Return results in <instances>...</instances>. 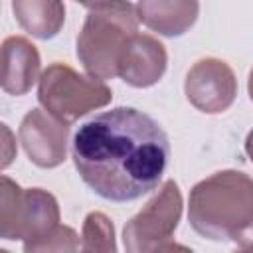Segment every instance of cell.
I'll use <instances>...</instances> for the list:
<instances>
[{"label":"cell","mask_w":253,"mask_h":253,"mask_svg":"<svg viewBox=\"0 0 253 253\" xmlns=\"http://www.w3.org/2000/svg\"><path fill=\"white\" fill-rule=\"evenodd\" d=\"M71 158L81 180L97 196L123 204L160 184L170 162V142L150 115L117 107L79 126Z\"/></svg>","instance_id":"6da1fadb"},{"label":"cell","mask_w":253,"mask_h":253,"mask_svg":"<svg viewBox=\"0 0 253 253\" xmlns=\"http://www.w3.org/2000/svg\"><path fill=\"white\" fill-rule=\"evenodd\" d=\"M188 221L206 239L251 245V178L239 170H221L198 182L190 192Z\"/></svg>","instance_id":"7a4b0ae2"},{"label":"cell","mask_w":253,"mask_h":253,"mask_svg":"<svg viewBox=\"0 0 253 253\" xmlns=\"http://www.w3.org/2000/svg\"><path fill=\"white\" fill-rule=\"evenodd\" d=\"M87 18L77 36V57L89 77H117V61L125 42L136 34L138 18L130 2L85 4Z\"/></svg>","instance_id":"3957f363"},{"label":"cell","mask_w":253,"mask_h":253,"mask_svg":"<svg viewBox=\"0 0 253 253\" xmlns=\"http://www.w3.org/2000/svg\"><path fill=\"white\" fill-rule=\"evenodd\" d=\"M38 81L40 105L63 125H71L87 113L107 107L113 99V91L105 81L81 75L59 61L47 65Z\"/></svg>","instance_id":"277c9868"},{"label":"cell","mask_w":253,"mask_h":253,"mask_svg":"<svg viewBox=\"0 0 253 253\" xmlns=\"http://www.w3.org/2000/svg\"><path fill=\"white\" fill-rule=\"evenodd\" d=\"M182 215V194L174 180H166L158 194L123 229L126 253H156L172 241Z\"/></svg>","instance_id":"5b68a950"},{"label":"cell","mask_w":253,"mask_h":253,"mask_svg":"<svg viewBox=\"0 0 253 253\" xmlns=\"http://www.w3.org/2000/svg\"><path fill=\"white\" fill-rule=\"evenodd\" d=\"M184 93L198 111L217 115L233 105L237 97V79L223 59L204 57L188 69Z\"/></svg>","instance_id":"8992f818"},{"label":"cell","mask_w":253,"mask_h":253,"mask_svg":"<svg viewBox=\"0 0 253 253\" xmlns=\"http://www.w3.org/2000/svg\"><path fill=\"white\" fill-rule=\"evenodd\" d=\"M18 138L28 158L40 168H55L67 156L69 125L55 121L42 109H32L24 115Z\"/></svg>","instance_id":"52a82bcc"},{"label":"cell","mask_w":253,"mask_h":253,"mask_svg":"<svg viewBox=\"0 0 253 253\" xmlns=\"http://www.w3.org/2000/svg\"><path fill=\"white\" fill-rule=\"evenodd\" d=\"M168 53L162 42L148 34L130 36L119 55L117 75L130 87H150L158 83L166 71Z\"/></svg>","instance_id":"ba28073f"},{"label":"cell","mask_w":253,"mask_h":253,"mask_svg":"<svg viewBox=\"0 0 253 253\" xmlns=\"http://www.w3.org/2000/svg\"><path fill=\"white\" fill-rule=\"evenodd\" d=\"M40 51L24 36H10L0 43V89L22 97L40 79Z\"/></svg>","instance_id":"9c48e42d"},{"label":"cell","mask_w":253,"mask_h":253,"mask_svg":"<svg viewBox=\"0 0 253 253\" xmlns=\"http://www.w3.org/2000/svg\"><path fill=\"white\" fill-rule=\"evenodd\" d=\"M138 22L168 38L186 34L200 14L198 2L188 0H142L134 4Z\"/></svg>","instance_id":"30bf717a"},{"label":"cell","mask_w":253,"mask_h":253,"mask_svg":"<svg viewBox=\"0 0 253 253\" xmlns=\"http://www.w3.org/2000/svg\"><path fill=\"white\" fill-rule=\"evenodd\" d=\"M12 12L24 32L38 40H51L65 22V6L57 0H14Z\"/></svg>","instance_id":"8fae6325"},{"label":"cell","mask_w":253,"mask_h":253,"mask_svg":"<svg viewBox=\"0 0 253 253\" xmlns=\"http://www.w3.org/2000/svg\"><path fill=\"white\" fill-rule=\"evenodd\" d=\"M26 190L0 174V239H24Z\"/></svg>","instance_id":"7c38bea8"},{"label":"cell","mask_w":253,"mask_h":253,"mask_svg":"<svg viewBox=\"0 0 253 253\" xmlns=\"http://www.w3.org/2000/svg\"><path fill=\"white\" fill-rule=\"evenodd\" d=\"M59 225V206L53 194L42 188L26 190V231L24 241L47 233Z\"/></svg>","instance_id":"4fadbf2b"},{"label":"cell","mask_w":253,"mask_h":253,"mask_svg":"<svg viewBox=\"0 0 253 253\" xmlns=\"http://www.w3.org/2000/svg\"><path fill=\"white\" fill-rule=\"evenodd\" d=\"M81 253H117L115 225L103 211L87 213L81 229Z\"/></svg>","instance_id":"5bb4252c"},{"label":"cell","mask_w":253,"mask_h":253,"mask_svg":"<svg viewBox=\"0 0 253 253\" xmlns=\"http://www.w3.org/2000/svg\"><path fill=\"white\" fill-rule=\"evenodd\" d=\"M79 235L69 225H55L43 235L24 241V253H77Z\"/></svg>","instance_id":"9a60e30c"},{"label":"cell","mask_w":253,"mask_h":253,"mask_svg":"<svg viewBox=\"0 0 253 253\" xmlns=\"http://www.w3.org/2000/svg\"><path fill=\"white\" fill-rule=\"evenodd\" d=\"M18 154L16 136L6 123H0V170H6Z\"/></svg>","instance_id":"2e32d148"},{"label":"cell","mask_w":253,"mask_h":253,"mask_svg":"<svg viewBox=\"0 0 253 253\" xmlns=\"http://www.w3.org/2000/svg\"><path fill=\"white\" fill-rule=\"evenodd\" d=\"M156 253H194L190 247H186V245H182V243H176V241H170V243H166V245H162Z\"/></svg>","instance_id":"e0dca14e"},{"label":"cell","mask_w":253,"mask_h":253,"mask_svg":"<svg viewBox=\"0 0 253 253\" xmlns=\"http://www.w3.org/2000/svg\"><path fill=\"white\" fill-rule=\"evenodd\" d=\"M235 253H251V245H245V247H241V249L235 251Z\"/></svg>","instance_id":"ac0fdd59"},{"label":"cell","mask_w":253,"mask_h":253,"mask_svg":"<svg viewBox=\"0 0 253 253\" xmlns=\"http://www.w3.org/2000/svg\"><path fill=\"white\" fill-rule=\"evenodd\" d=\"M0 253H10V251L8 249H0Z\"/></svg>","instance_id":"d6986e66"}]
</instances>
